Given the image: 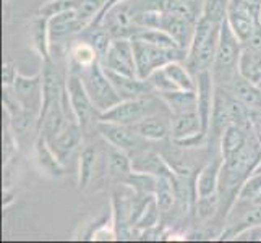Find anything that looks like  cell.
<instances>
[{
  "label": "cell",
  "mask_w": 261,
  "mask_h": 243,
  "mask_svg": "<svg viewBox=\"0 0 261 243\" xmlns=\"http://www.w3.org/2000/svg\"><path fill=\"white\" fill-rule=\"evenodd\" d=\"M221 26L222 24H216L206 20V18H198L193 41L190 44L185 60L187 67L192 70L193 75L198 73V71L213 68L219 46Z\"/></svg>",
  "instance_id": "6da1fadb"
},
{
  "label": "cell",
  "mask_w": 261,
  "mask_h": 243,
  "mask_svg": "<svg viewBox=\"0 0 261 243\" xmlns=\"http://www.w3.org/2000/svg\"><path fill=\"white\" fill-rule=\"evenodd\" d=\"M161 112H170L166 102L161 99L156 93L148 97L140 99H130V101H120L112 109L101 114L102 122H114V123H123V125H137L143 119L149 115L161 114ZM99 120V122H101Z\"/></svg>",
  "instance_id": "7a4b0ae2"
},
{
  "label": "cell",
  "mask_w": 261,
  "mask_h": 243,
  "mask_svg": "<svg viewBox=\"0 0 261 243\" xmlns=\"http://www.w3.org/2000/svg\"><path fill=\"white\" fill-rule=\"evenodd\" d=\"M135 64H137V75L141 79H148L149 75L158 68L166 67L170 62H185L187 50L180 47H163L148 44L141 39H132Z\"/></svg>",
  "instance_id": "3957f363"
},
{
  "label": "cell",
  "mask_w": 261,
  "mask_h": 243,
  "mask_svg": "<svg viewBox=\"0 0 261 243\" xmlns=\"http://www.w3.org/2000/svg\"><path fill=\"white\" fill-rule=\"evenodd\" d=\"M242 47H244V44L236 36V33L232 31L226 20L221 26L218 53H216L214 65L211 68L216 85L226 88L230 83L233 75L237 73V64H239Z\"/></svg>",
  "instance_id": "277c9868"
},
{
  "label": "cell",
  "mask_w": 261,
  "mask_h": 243,
  "mask_svg": "<svg viewBox=\"0 0 261 243\" xmlns=\"http://www.w3.org/2000/svg\"><path fill=\"white\" fill-rule=\"evenodd\" d=\"M67 96L75 119L82 125V128L86 133L91 130H97V123L101 120V112L96 109L93 99L89 97L86 88L76 71L68 70L67 73Z\"/></svg>",
  "instance_id": "5b68a950"
},
{
  "label": "cell",
  "mask_w": 261,
  "mask_h": 243,
  "mask_svg": "<svg viewBox=\"0 0 261 243\" xmlns=\"http://www.w3.org/2000/svg\"><path fill=\"white\" fill-rule=\"evenodd\" d=\"M80 76H82L83 85L89 97L93 99L96 109L101 114L112 109L114 105L122 101L120 96L115 91L112 81L107 76L101 62H96V64L83 68L80 71Z\"/></svg>",
  "instance_id": "8992f818"
},
{
  "label": "cell",
  "mask_w": 261,
  "mask_h": 243,
  "mask_svg": "<svg viewBox=\"0 0 261 243\" xmlns=\"http://www.w3.org/2000/svg\"><path fill=\"white\" fill-rule=\"evenodd\" d=\"M99 137L109 145L125 151L132 157L133 154L148 148V140H145L141 134L133 128V125L114 123V122H99L97 130Z\"/></svg>",
  "instance_id": "52a82bcc"
},
{
  "label": "cell",
  "mask_w": 261,
  "mask_h": 243,
  "mask_svg": "<svg viewBox=\"0 0 261 243\" xmlns=\"http://www.w3.org/2000/svg\"><path fill=\"white\" fill-rule=\"evenodd\" d=\"M2 102H4V111L7 114V122L12 127L13 133L20 138L28 137L30 133H38L39 128V115L34 114L18 102L15 97L12 88H2Z\"/></svg>",
  "instance_id": "ba28073f"
},
{
  "label": "cell",
  "mask_w": 261,
  "mask_h": 243,
  "mask_svg": "<svg viewBox=\"0 0 261 243\" xmlns=\"http://www.w3.org/2000/svg\"><path fill=\"white\" fill-rule=\"evenodd\" d=\"M101 64L104 68L117 71V73L138 76L132 39H112L111 47L101 59Z\"/></svg>",
  "instance_id": "9c48e42d"
},
{
  "label": "cell",
  "mask_w": 261,
  "mask_h": 243,
  "mask_svg": "<svg viewBox=\"0 0 261 243\" xmlns=\"http://www.w3.org/2000/svg\"><path fill=\"white\" fill-rule=\"evenodd\" d=\"M12 91L24 109L41 115L42 102H44V91H42V73L41 70L33 76H24L18 73Z\"/></svg>",
  "instance_id": "30bf717a"
},
{
  "label": "cell",
  "mask_w": 261,
  "mask_h": 243,
  "mask_svg": "<svg viewBox=\"0 0 261 243\" xmlns=\"http://www.w3.org/2000/svg\"><path fill=\"white\" fill-rule=\"evenodd\" d=\"M101 159L107 182L117 185L125 183L127 177L133 172L132 157L125 151L109 145L107 141H104V148H101Z\"/></svg>",
  "instance_id": "8fae6325"
},
{
  "label": "cell",
  "mask_w": 261,
  "mask_h": 243,
  "mask_svg": "<svg viewBox=\"0 0 261 243\" xmlns=\"http://www.w3.org/2000/svg\"><path fill=\"white\" fill-rule=\"evenodd\" d=\"M86 23L80 20L76 10H68L49 18V34L52 46H67L86 28Z\"/></svg>",
  "instance_id": "7c38bea8"
},
{
  "label": "cell",
  "mask_w": 261,
  "mask_h": 243,
  "mask_svg": "<svg viewBox=\"0 0 261 243\" xmlns=\"http://www.w3.org/2000/svg\"><path fill=\"white\" fill-rule=\"evenodd\" d=\"M101 24L111 33L114 39H132L141 30L133 20V8L128 4L112 7L104 15Z\"/></svg>",
  "instance_id": "4fadbf2b"
},
{
  "label": "cell",
  "mask_w": 261,
  "mask_h": 243,
  "mask_svg": "<svg viewBox=\"0 0 261 243\" xmlns=\"http://www.w3.org/2000/svg\"><path fill=\"white\" fill-rule=\"evenodd\" d=\"M196 78V97H198V107L196 111L200 114L203 131L210 133L211 117L214 109V97H216V79L213 75V70H203L195 73Z\"/></svg>",
  "instance_id": "5bb4252c"
},
{
  "label": "cell",
  "mask_w": 261,
  "mask_h": 243,
  "mask_svg": "<svg viewBox=\"0 0 261 243\" xmlns=\"http://www.w3.org/2000/svg\"><path fill=\"white\" fill-rule=\"evenodd\" d=\"M85 138V131L78 120H70L64 128H62L56 137L49 140V145L59 159L67 166V162L73 157L75 152L82 148Z\"/></svg>",
  "instance_id": "9a60e30c"
},
{
  "label": "cell",
  "mask_w": 261,
  "mask_h": 243,
  "mask_svg": "<svg viewBox=\"0 0 261 243\" xmlns=\"http://www.w3.org/2000/svg\"><path fill=\"white\" fill-rule=\"evenodd\" d=\"M196 28V20L192 18L188 13L184 12H174V13H164L163 16V24H161V30L167 31L175 44L187 50L190 49V44L193 41V34Z\"/></svg>",
  "instance_id": "2e32d148"
},
{
  "label": "cell",
  "mask_w": 261,
  "mask_h": 243,
  "mask_svg": "<svg viewBox=\"0 0 261 243\" xmlns=\"http://www.w3.org/2000/svg\"><path fill=\"white\" fill-rule=\"evenodd\" d=\"M106 70L107 76L112 81L117 94L120 96L122 101H130V99H140V97H148L156 94L158 91L149 83V79H141L138 76H127L122 73H117L112 70Z\"/></svg>",
  "instance_id": "e0dca14e"
},
{
  "label": "cell",
  "mask_w": 261,
  "mask_h": 243,
  "mask_svg": "<svg viewBox=\"0 0 261 243\" xmlns=\"http://www.w3.org/2000/svg\"><path fill=\"white\" fill-rule=\"evenodd\" d=\"M34 159L36 166L49 178H60L65 174V164L50 148L49 141L42 134H36L34 140Z\"/></svg>",
  "instance_id": "ac0fdd59"
},
{
  "label": "cell",
  "mask_w": 261,
  "mask_h": 243,
  "mask_svg": "<svg viewBox=\"0 0 261 243\" xmlns=\"http://www.w3.org/2000/svg\"><path fill=\"white\" fill-rule=\"evenodd\" d=\"M132 167L135 172H145L156 177H167L172 180L175 178V170L172 169V166L163 156L158 154L156 151H151L148 148L132 156Z\"/></svg>",
  "instance_id": "d6986e66"
},
{
  "label": "cell",
  "mask_w": 261,
  "mask_h": 243,
  "mask_svg": "<svg viewBox=\"0 0 261 243\" xmlns=\"http://www.w3.org/2000/svg\"><path fill=\"white\" fill-rule=\"evenodd\" d=\"M204 133L198 111L170 114V141H180ZM206 134V133H204Z\"/></svg>",
  "instance_id": "ffe728a7"
},
{
  "label": "cell",
  "mask_w": 261,
  "mask_h": 243,
  "mask_svg": "<svg viewBox=\"0 0 261 243\" xmlns=\"http://www.w3.org/2000/svg\"><path fill=\"white\" fill-rule=\"evenodd\" d=\"M133 128L148 141H164L170 138V112L149 115L133 125Z\"/></svg>",
  "instance_id": "44dd1931"
},
{
  "label": "cell",
  "mask_w": 261,
  "mask_h": 243,
  "mask_svg": "<svg viewBox=\"0 0 261 243\" xmlns=\"http://www.w3.org/2000/svg\"><path fill=\"white\" fill-rule=\"evenodd\" d=\"M226 88L233 94V97L239 99L242 104H245L250 111L261 112V89L258 85L245 79L237 71Z\"/></svg>",
  "instance_id": "7402d4cb"
},
{
  "label": "cell",
  "mask_w": 261,
  "mask_h": 243,
  "mask_svg": "<svg viewBox=\"0 0 261 243\" xmlns=\"http://www.w3.org/2000/svg\"><path fill=\"white\" fill-rule=\"evenodd\" d=\"M221 170H222V157H216L208 162L195 178V193L196 198L210 196L219 193V182H221Z\"/></svg>",
  "instance_id": "603a6c76"
},
{
  "label": "cell",
  "mask_w": 261,
  "mask_h": 243,
  "mask_svg": "<svg viewBox=\"0 0 261 243\" xmlns=\"http://www.w3.org/2000/svg\"><path fill=\"white\" fill-rule=\"evenodd\" d=\"M251 137H253V133H248L247 130L237 127V125H229L219 138V152L222 160H227L232 156H236L237 152H240Z\"/></svg>",
  "instance_id": "cb8c5ba5"
},
{
  "label": "cell",
  "mask_w": 261,
  "mask_h": 243,
  "mask_svg": "<svg viewBox=\"0 0 261 243\" xmlns=\"http://www.w3.org/2000/svg\"><path fill=\"white\" fill-rule=\"evenodd\" d=\"M31 46L41 62L52 59V42L49 34V18L38 15L31 24Z\"/></svg>",
  "instance_id": "d4e9b609"
},
{
  "label": "cell",
  "mask_w": 261,
  "mask_h": 243,
  "mask_svg": "<svg viewBox=\"0 0 261 243\" xmlns=\"http://www.w3.org/2000/svg\"><path fill=\"white\" fill-rule=\"evenodd\" d=\"M78 188L85 190L93 180L99 160H101V148L94 145H86L78 157Z\"/></svg>",
  "instance_id": "484cf974"
},
{
  "label": "cell",
  "mask_w": 261,
  "mask_h": 243,
  "mask_svg": "<svg viewBox=\"0 0 261 243\" xmlns=\"http://www.w3.org/2000/svg\"><path fill=\"white\" fill-rule=\"evenodd\" d=\"M237 71L245 79L258 85L261 81V50L244 44L239 57Z\"/></svg>",
  "instance_id": "4316f807"
},
{
  "label": "cell",
  "mask_w": 261,
  "mask_h": 243,
  "mask_svg": "<svg viewBox=\"0 0 261 243\" xmlns=\"http://www.w3.org/2000/svg\"><path fill=\"white\" fill-rule=\"evenodd\" d=\"M227 23H229V26L232 28V31L236 33L237 38L242 41V44H247L250 41L251 36H253L255 30L259 26V23L255 20L253 16H250L248 13L230 7V4H229Z\"/></svg>",
  "instance_id": "83f0119b"
},
{
  "label": "cell",
  "mask_w": 261,
  "mask_h": 243,
  "mask_svg": "<svg viewBox=\"0 0 261 243\" xmlns=\"http://www.w3.org/2000/svg\"><path fill=\"white\" fill-rule=\"evenodd\" d=\"M161 99L166 102L169 107L170 114H182V112H190L196 111L198 107V97H196V89L195 91H184V89H177V91H169V93H158Z\"/></svg>",
  "instance_id": "f1b7e54d"
},
{
  "label": "cell",
  "mask_w": 261,
  "mask_h": 243,
  "mask_svg": "<svg viewBox=\"0 0 261 243\" xmlns=\"http://www.w3.org/2000/svg\"><path fill=\"white\" fill-rule=\"evenodd\" d=\"M75 39H82V41L89 42L97 50L99 57L102 59L106 56L107 49L111 47L114 38H112L111 33L107 31L102 24H88L86 28L82 33H80Z\"/></svg>",
  "instance_id": "f546056e"
},
{
  "label": "cell",
  "mask_w": 261,
  "mask_h": 243,
  "mask_svg": "<svg viewBox=\"0 0 261 243\" xmlns=\"http://www.w3.org/2000/svg\"><path fill=\"white\" fill-rule=\"evenodd\" d=\"M259 196H261V174H251L244 182V185L240 186L237 200L233 203L232 209L250 208V206L256 204Z\"/></svg>",
  "instance_id": "4dcf8cb0"
},
{
  "label": "cell",
  "mask_w": 261,
  "mask_h": 243,
  "mask_svg": "<svg viewBox=\"0 0 261 243\" xmlns=\"http://www.w3.org/2000/svg\"><path fill=\"white\" fill-rule=\"evenodd\" d=\"M164 70L178 89H184V91H195L196 89V78L185 62H170L164 67Z\"/></svg>",
  "instance_id": "1f68e13d"
},
{
  "label": "cell",
  "mask_w": 261,
  "mask_h": 243,
  "mask_svg": "<svg viewBox=\"0 0 261 243\" xmlns=\"http://www.w3.org/2000/svg\"><path fill=\"white\" fill-rule=\"evenodd\" d=\"M154 198L163 215L172 212V209L177 208V195H175L174 180L167 177H159Z\"/></svg>",
  "instance_id": "d6a6232c"
},
{
  "label": "cell",
  "mask_w": 261,
  "mask_h": 243,
  "mask_svg": "<svg viewBox=\"0 0 261 243\" xmlns=\"http://www.w3.org/2000/svg\"><path fill=\"white\" fill-rule=\"evenodd\" d=\"M135 39H141L148 44H154V46H163V47H178L175 41L172 39L167 31L161 28H141L137 34L133 36ZM132 38V39H133Z\"/></svg>",
  "instance_id": "836d02e7"
},
{
  "label": "cell",
  "mask_w": 261,
  "mask_h": 243,
  "mask_svg": "<svg viewBox=\"0 0 261 243\" xmlns=\"http://www.w3.org/2000/svg\"><path fill=\"white\" fill-rule=\"evenodd\" d=\"M230 0H204L201 18H206L216 24H222L227 20Z\"/></svg>",
  "instance_id": "e575fe53"
},
{
  "label": "cell",
  "mask_w": 261,
  "mask_h": 243,
  "mask_svg": "<svg viewBox=\"0 0 261 243\" xmlns=\"http://www.w3.org/2000/svg\"><path fill=\"white\" fill-rule=\"evenodd\" d=\"M221 204V198L219 193H214L210 196H200L195 200L193 211L196 214V218L200 221H210L213 215L218 212Z\"/></svg>",
  "instance_id": "d590c367"
},
{
  "label": "cell",
  "mask_w": 261,
  "mask_h": 243,
  "mask_svg": "<svg viewBox=\"0 0 261 243\" xmlns=\"http://www.w3.org/2000/svg\"><path fill=\"white\" fill-rule=\"evenodd\" d=\"M161 215H163V212H161L159 206L156 203V198L152 196L151 200L148 201V204L145 206V209L141 211L137 222H135V227H137L140 232L145 230V229L156 227V226H159Z\"/></svg>",
  "instance_id": "8d00e7d4"
},
{
  "label": "cell",
  "mask_w": 261,
  "mask_h": 243,
  "mask_svg": "<svg viewBox=\"0 0 261 243\" xmlns=\"http://www.w3.org/2000/svg\"><path fill=\"white\" fill-rule=\"evenodd\" d=\"M80 2H82V0H49V2L41 5L38 15H42L46 18L56 16L59 13L75 10V8L80 5Z\"/></svg>",
  "instance_id": "74e56055"
},
{
  "label": "cell",
  "mask_w": 261,
  "mask_h": 243,
  "mask_svg": "<svg viewBox=\"0 0 261 243\" xmlns=\"http://www.w3.org/2000/svg\"><path fill=\"white\" fill-rule=\"evenodd\" d=\"M18 152V137L13 133L12 127L8 122L4 127V146H2V154H4V166L12 162L16 157Z\"/></svg>",
  "instance_id": "f35d334b"
},
{
  "label": "cell",
  "mask_w": 261,
  "mask_h": 243,
  "mask_svg": "<svg viewBox=\"0 0 261 243\" xmlns=\"http://www.w3.org/2000/svg\"><path fill=\"white\" fill-rule=\"evenodd\" d=\"M148 79H149V83L154 86V89L158 93H169V91H177V89H178L174 85V81L167 76L164 67L152 71Z\"/></svg>",
  "instance_id": "ab89813d"
},
{
  "label": "cell",
  "mask_w": 261,
  "mask_h": 243,
  "mask_svg": "<svg viewBox=\"0 0 261 243\" xmlns=\"http://www.w3.org/2000/svg\"><path fill=\"white\" fill-rule=\"evenodd\" d=\"M230 7L248 13L250 16H253L255 20L259 23V16H261V0H230Z\"/></svg>",
  "instance_id": "60d3db41"
},
{
  "label": "cell",
  "mask_w": 261,
  "mask_h": 243,
  "mask_svg": "<svg viewBox=\"0 0 261 243\" xmlns=\"http://www.w3.org/2000/svg\"><path fill=\"white\" fill-rule=\"evenodd\" d=\"M91 240H96V241H111V240H117V233H115V229H114L112 215H111V221H109V222L104 221L102 224H99V226L94 229L93 235H91Z\"/></svg>",
  "instance_id": "b9f144b4"
},
{
  "label": "cell",
  "mask_w": 261,
  "mask_h": 243,
  "mask_svg": "<svg viewBox=\"0 0 261 243\" xmlns=\"http://www.w3.org/2000/svg\"><path fill=\"white\" fill-rule=\"evenodd\" d=\"M18 70L12 62H5L2 67V88H12L16 81Z\"/></svg>",
  "instance_id": "7bdbcfd3"
},
{
  "label": "cell",
  "mask_w": 261,
  "mask_h": 243,
  "mask_svg": "<svg viewBox=\"0 0 261 243\" xmlns=\"http://www.w3.org/2000/svg\"><path fill=\"white\" fill-rule=\"evenodd\" d=\"M180 2H182L187 13L198 21V18L201 16V12H203L204 0H180Z\"/></svg>",
  "instance_id": "ee69618b"
},
{
  "label": "cell",
  "mask_w": 261,
  "mask_h": 243,
  "mask_svg": "<svg viewBox=\"0 0 261 243\" xmlns=\"http://www.w3.org/2000/svg\"><path fill=\"white\" fill-rule=\"evenodd\" d=\"M233 240H240V241H248V240H261V224L259 226H251L247 227L242 232H239Z\"/></svg>",
  "instance_id": "f6af8a7d"
},
{
  "label": "cell",
  "mask_w": 261,
  "mask_h": 243,
  "mask_svg": "<svg viewBox=\"0 0 261 243\" xmlns=\"http://www.w3.org/2000/svg\"><path fill=\"white\" fill-rule=\"evenodd\" d=\"M128 0H106V4H104V7L101 8V12L97 13V16L94 18V20L89 23V24H101L102 23V18H104V15L111 10L112 7H115V5H120V4H127Z\"/></svg>",
  "instance_id": "bcb514c9"
},
{
  "label": "cell",
  "mask_w": 261,
  "mask_h": 243,
  "mask_svg": "<svg viewBox=\"0 0 261 243\" xmlns=\"http://www.w3.org/2000/svg\"><path fill=\"white\" fill-rule=\"evenodd\" d=\"M251 131L261 148V112L251 111Z\"/></svg>",
  "instance_id": "7dc6e473"
},
{
  "label": "cell",
  "mask_w": 261,
  "mask_h": 243,
  "mask_svg": "<svg viewBox=\"0 0 261 243\" xmlns=\"http://www.w3.org/2000/svg\"><path fill=\"white\" fill-rule=\"evenodd\" d=\"M247 46H251V47H255V49H259V50H261V24L255 30L253 36H251L250 41L247 42Z\"/></svg>",
  "instance_id": "c3c4849f"
},
{
  "label": "cell",
  "mask_w": 261,
  "mask_h": 243,
  "mask_svg": "<svg viewBox=\"0 0 261 243\" xmlns=\"http://www.w3.org/2000/svg\"><path fill=\"white\" fill-rule=\"evenodd\" d=\"M12 203H15V193L12 188H4V208H8Z\"/></svg>",
  "instance_id": "681fc988"
},
{
  "label": "cell",
  "mask_w": 261,
  "mask_h": 243,
  "mask_svg": "<svg viewBox=\"0 0 261 243\" xmlns=\"http://www.w3.org/2000/svg\"><path fill=\"white\" fill-rule=\"evenodd\" d=\"M258 86H259V89H261V81H259V83H258Z\"/></svg>",
  "instance_id": "f907efd6"
},
{
  "label": "cell",
  "mask_w": 261,
  "mask_h": 243,
  "mask_svg": "<svg viewBox=\"0 0 261 243\" xmlns=\"http://www.w3.org/2000/svg\"><path fill=\"white\" fill-rule=\"evenodd\" d=\"M4 2H10V0H4Z\"/></svg>",
  "instance_id": "816d5d0a"
},
{
  "label": "cell",
  "mask_w": 261,
  "mask_h": 243,
  "mask_svg": "<svg viewBox=\"0 0 261 243\" xmlns=\"http://www.w3.org/2000/svg\"><path fill=\"white\" fill-rule=\"evenodd\" d=\"M259 24H261V16H259Z\"/></svg>",
  "instance_id": "f5cc1de1"
}]
</instances>
